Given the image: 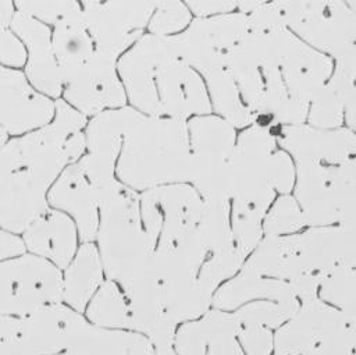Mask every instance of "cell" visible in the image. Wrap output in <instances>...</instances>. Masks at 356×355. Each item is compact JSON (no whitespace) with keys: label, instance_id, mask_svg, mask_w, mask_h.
Listing matches in <instances>:
<instances>
[{"label":"cell","instance_id":"1","mask_svg":"<svg viewBox=\"0 0 356 355\" xmlns=\"http://www.w3.org/2000/svg\"><path fill=\"white\" fill-rule=\"evenodd\" d=\"M227 61L253 124L270 129L306 123L313 99L332 72L330 57L289 29L248 32Z\"/></svg>","mask_w":356,"mask_h":355},{"label":"cell","instance_id":"2","mask_svg":"<svg viewBox=\"0 0 356 355\" xmlns=\"http://www.w3.org/2000/svg\"><path fill=\"white\" fill-rule=\"evenodd\" d=\"M54 104L50 123L8 139L0 149V227L17 235L49 209L50 188L86 152L88 117L63 99Z\"/></svg>","mask_w":356,"mask_h":355},{"label":"cell","instance_id":"3","mask_svg":"<svg viewBox=\"0 0 356 355\" xmlns=\"http://www.w3.org/2000/svg\"><path fill=\"white\" fill-rule=\"evenodd\" d=\"M117 71L131 107L145 116L186 121L211 110L206 84L174 36L143 35L120 57Z\"/></svg>","mask_w":356,"mask_h":355},{"label":"cell","instance_id":"4","mask_svg":"<svg viewBox=\"0 0 356 355\" xmlns=\"http://www.w3.org/2000/svg\"><path fill=\"white\" fill-rule=\"evenodd\" d=\"M117 180L140 194L171 184H191L192 155L186 121L136 111L115 166Z\"/></svg>","mask_w":356,"mask_h":355},{"label":"cell","instance_id":"5","mask_svg":"<svg viewBox=\"0 0 356 355\" xmlns=\"http://www.w3.org/2000/svg\"><path fill=\"white\" fill-rule=\"evenodd\" d=\"M249 32L248 15L239 11L195 18L174 35L189 65L203 75L211 107L234 128L252 125L253 116L243 106L228 70L229 50Z\"/></svg>","mask_w":356,"mask_h":355},{"label":"cell","instance_id":"6","mask_svg":"<svg viewBox=\"0 0 356 355\" xmlns=\"http://www.w3.org/2000/svg\"><path fill=\"white\" fill-rule=\"evenodd\" d=\"M277 145V129L252 124L236 136L227 164L228 199L263 219L275 194L286 195L295 185V163Z\"/></svg>","mask_w":356,"mask_h":355},{"label":"cell","instance_id":"7","mask_svg":"<svg viewBox=\"0 0 356 355\" xmlns=\"http://www.w3.org/2000/svg\"><path fill=\"white\" fill-rule=\"evenodd\" d=\"M95 241L106 278L121 288L146 270L154 249L142 224L138 192L120 182L106 195Z\"/></svg>","mask_w":356,"mask_h":355},{"label":"cell","instance_id":"8","mask_svg":"<svg viewBox=\"0 0 356 355\" xmlns=\"http://www.w3.org/2000/svg\"><path fill=\"white\" fill-rule=\"evenodd\" d=\"M286 28L314 50L335 60L356 52V14L334 0L278 1Z\"/></svg>","mask_w":356,"mask_h":355},{"label":"cell","instance_id":"9","mask_svg":"<svg viewBox=\"0 0 356 355\" xmlns=\"http://www.w3.org/2000/svg\"><path fill=\"white\" fill-rule=\"evenodd\" d=\"M63 302V271L29 252L0 262V316L25 317Z\"/></svg>","mask_w":356,"mask_h":355},{"label":"cell","instance_id":"10","mask_svg":"<svg viewBox=\"0 0 356 355\" xmlns=\"http://www.w3.org/2000/svg\"><path fill=\"white\" fill-rule=\"evenodd\" d=\"M186 125L192 155L191 185L204 200L228 199L225 177L236 142L235 128L211 114L193 117Z\"/></svg>","mask_w":356,"mask_h":355},{"label":"cell","instance_id":"11","mask_svg":"<svg viewBox=\"0 0 356 355\" xmlns=\"http://www.w3.org/2000/svg\"><path fill=\"white\" fill-rule=\"evenodd\" d=\"M157 1H81L95 49L115 60L142 36Z\"/></svg>","mask_w":356,"mask_h":355},{"label":"cell","instance_id":"12","mask_svg":"<svg viewBox=\"0 0 356 355\" xmlns=\"http://www.w3.org/2000/svg\"><path fill=\"white\" fill-rule=\"evenodd\" d=\"M118 60L95 49L89 61L63 82V100L85 117L127 106V95L117 71Z\"/></svg>","mask_w":356,"mask_h":355},{"label":"cell","instance_id":"13","mask_svg":"<svg viewBox=\"0 0 356 355\" xmlns=\"http://www.w3.org/2000/svg\"><path fill=\"white\" fill-rule=\"evenodd\" d=\"M54 100L39 93L18 68L0 64V125L18 136L50 123Z\"/></svg>","mask_w":356,"mask_h":355},{"label":"cell","instance_id":"14","mask_svg":"<svg viewBox=\"0 0 356 355\" xmlns=\"http://www.w3.org/2000/svg\"><path fill=\"white\" fill-rule=\"evenodd\" d=\"M88 323L83 313L65 303H50L19 319V337L26 355H58L71 347Z\"/></svg>","mask_w":356,"mask_h":355},{"label":"cell","instance_id":"15","mask_svg":"<svg viewBox=\"0 0 356 355\" xmlns=\"http://www.w3.org/2000/svg\"><path fill=\"white\" fill-rule=\"evenodd\" d=\"M103 196L79 161L70 164L47 194L49 207L70 216L76 226L79 242H95Z\"/></svg>","mask_w":356,"mask_h":355},{"label":"cell","instance_id":"16","mask_svg":"<svg viewBox=\"0 0 356 355\" xmlns=\"http://www.w3.org/2000/svg\"><path fill=\"white\" fill-rule=\"evenodd\" d=\"M10 28L25 47L24 74L29 84L49 99H60L63 81L53 47L51 28L17 10Z\"/></svg>","mask_w":356,"mask_h":355},{"label":"cell","instance_id":"17","mask_svg":"<svg viewBox=\"0 0 356 355\" xmlns=\"http://www.w3.org/2000/svg\"><path fill=\"white\" fill-rule=\"evenodd\" d=\"M277 142L296 163L339 166L356 155V134L349 128L320 129L306 123L282 125Z\"/></svg>","mask_w":356,"mask_h":355},{"label":"cell","instance_id":"18","mask_svg":"<svg viewBox=\"0 0 356 355\" xmlns=\"http://www.w3.org/2000/svg\"><path fill=\"white\" fill-rule=\"evenodd\" d=\"M349 323L334 306L316 298L274 330V355H306L321 340L346 329Z\"/></svg>","mask_w":356,"mask_h":355},{"label":"cell","instance_id":"19","mask_svg":"<svg viewBox=\"0 0 356 355\" xmlns=\"http://www.w3.org/2000/svg\"><path fill=\"white\" fill-rule=\"evenodd\" d=\"M295 199L306 227L335 226L338 221L339 185L335 166L302 161L295 166Z\"/></svg>","mask_w":356,"mask_h":355},{"label":"cell","instance_id":"20","mask_svg":"<svg viewBox=\"0 0 356 355\" xmlns=\"http://www.w3.org/2000/svg\"><path fill=\"white\" fill-rule=\"evenodd\" d=\"M26 252L64 270L81 242L75 223L65 213L49 207L21 234Z\"/></svg>","mask_w":356,"mask_h":355},{"label":"cell","instance_id":"21","mask_svg":"<svg viewBox=\"0 0 356 355\" xmlns=\"http://www.w3.org/2000/svg\"><path fill=\"white\" fill-rule=\"evenodd\" d=\"M259 299L299 303L288 281L260 277L241 270L236 276L218 287L213 295L211 308L234 312L238 308Z\"/></svg>","mask_w":356,"mask_h":355},{"label":"cell","instance_id":"22","mask_svg":"<svg viewBox=\"0 0 356 355\" xmlns=\"http://www.w3.org/2000/svg\"><path fill=\"white\" fill-rule=\"evenodd\" d=\"M63 271V303L83 313L89 301L104 283V269L95 242L81 244Z\"/></svg>","mask_w":356,"mask_h":355},{"label":"cell","instance_id":"23","mask_svg":"<svg viewBox=\"0 0 356 355\" xmlns=\"http://www.w3.org/2000/svg\"><path fill=\"white\" fill-rule=\"evenodd\" d=\"M51 40L61 81L64 82L85 65L95 53V43L85 25L81 1L75 10L51 26Z\"/></svg>","mask_w":356,"mask_h":355},{"label":"cell","instance_id":"24","mask_svg":"<svg viewBox=\"0 0 356 355\" xmlns=\"http://www.w3.org/2000/svg\"><path fill=\"white\" fill-rule=\"evenodd\" d=\"M83 316L96 327L129 331V313L125 295L121 287L111 280H104L89 301Z\"/></svg>","mask_w":356,"mask_h":355},{"label":"cell","instance_id":"25","mask_svg":"<svg viewBox=\"0 0 356 355\" xmlns=\"http://www.w3.org/2000/svg\"><path fill=\"white\" fill-rule=\"evenodd\" d=\"M350 88L331 75L309 107V125L320 129L339 128L343 120L345 97Z\"/></svg>","mask_w":356,"mask_h":355},{"label":"cell","instance_id":"26","mask_svg":"<svg viewBox=\"0 0 356 355\" xmlns=\"http://www.w3.org/2000/svg\"><path fill=\"white\" fill-rule=\"evenodd\" d=\"M318 298L338 309L349 324H356V269L338 266L327 273Z\"/></svg>","mask_w":356,"mask_h":355},{"label":"cell","instance_id":"27","mask_svg":"<svg viewBox=\"0 0 356 355\" xmlns=\"http://www.w3.org/2000/svg\"><path fill=\"white\" fill-rule=\"evenodd\" d=\"M132 331L100 329L90 323L78 334L64 355H128Z\"/></svg>","mask_w":356,"mask_h":355},{"label":"cell","instance_id":"28","mask_svg":"<svg viewBox=\"0 0 356 355\" xmlns=\"http://www.w3.org/2000/svg\"><path fill=\"white\" fill-rule=\"evenodd\" d=\"M261 227L264 237H284L296 234L306 224L296 199L286 194L273 202Z\"/></svg>","mask_w":356,"mask_h":355},{"label":"cell","instance_id":"29","mask_svg":"<svg viewBox=\"0 0 356 355\" xmlns=\"http://www.w3.org/2000/svg\"><path fill=\"white\" fill-rule=\"evenodd\" d=\"M299 306V303H284L259 299L252 301L234 312L238 316L241 324L264 326L274 331L285 322H288L298 312Z\"/></svg>","mask_w":356,"mask_h":355},{"label":"cell","instance_id":"30","mask_svg":"<svg viewBox=\"0 0 356 355\" xmlns=\"http://www.w3.org/2000/svg\"><path fill=\"white\" fill-rule=\"evenodd\" d=\"M191 11L182 1H157L147 29L152 35L174 36L184 32L191 24Z\"/></svg>","mask_w":356,"mask_h":355},{"label":"cell","instance_id":"31","mask_svg":"<svg viewBox=\"0 0 356 355\" xmlns=\"http://www.w3.org/2000/svg\"><path fill=\"white\" fill-rule=\"evenodd\" d=\"M15 14L14 1H0V64L19 68L25 65L26 52L10 25Z\"/></svg>","mask_w":356,"mask_h":355},{"label":"cell","instance_id":"32","mask_svg":"<svg viewBox=\"0 0 356 355\" xmlns=\"http://www.w3.org/2000/svg\"><path fill=\"white\" fill-rule=\"evenodd\" d=\"M15 10L24 13L49 26H54L63 17L75 10L79 6V1L71 0H53V1H38V0H22L14 1Z\"/></svg>","mask_w":356,"mask_h":355},{"label":"cell","instance_id":"33","mask_svg":"<svg viewBox=\"0 0 356 355\" xmlns=\"http://www.w3.org/2000/svg\"><path fill=\"white\" fill-rule=\"evenodd\" d=\"M209 338L200 320L185 322L178 326L174 349L178 355H206Z\"/></svg>","mask_w":356,"mask_h":355},{"label":"cell","instance_id":"34","mask_svg":"<svg viewBox=\"0 0 356 355\" xmlns=\"http://www.w3.org/2000/svg\"><path fill=\"white\" fill-rule=\"evenodd\" d=\"M238 341L245 355H274V331L264 326L242 324Z\"/></svg>","mask_w":356,"mask_h":355},{"label":"cell","instance_id":"35","mask_svg":"<svg viewBox=\"0 0 356 355\" xmlns=\"http://www.w3.org/2000/svg\"><path fill=\"white\" fill-rule=\"evenodd\" d=\"M0 355H26L19 337V319L0 316Z\"/></svg>","mask_w":356,"mask_h":355},{"label":"cell","instance_id":"36","mask_svg":"<svg viewBox=\"0 0 356 355\" xmlns=\"http://www.w3.org/2000/svg\"><path fill=\"white\" fill-rule=\"evenodd\" d=\"M306 355H352L350 326L321 340Z\"/></svg>","mask_w":356,"mask_h":355},{"label":"cell","instance_id":"37","mask_svg":"<svg viewBox=\"0 0 356 355\" xmlns=\"http://www.w3.org/2000/svg\"><path fill=\"white\" fill-rule=\"evenodd\" d=\"M239 1L232 0H206V1H186V7L189 11H193L196 14V18H206L220 14H229L234 13V10H238Z\"/></svg>","mask_w":356,"mask_h":355},{"label":"cell","instance_id":"38","mask_svg":"<svg viewBox=\"0 0 356 355\" xmlns=\"http://www.w3.org/2000/svg\"><path fill=\"white\" fill-rule=\"evenodd\" d=\"M206 355H245L238 337L234 336H221L214 337L207 344Z\"/></svg>","mask_w":356,"mask_h":355},{"label":"cell","instance_id":"39","mask_svg":"<svg viewBox=\"0 0 356 355\" xmlns=\"http://www.w3.org/2000/svg\"><path fill=\"white\" fill-rule=\"evenodd\" d=\"M25 245L21 235L8 232L0 227V262L25 253Z\"/></svg>","mask_w":356,"mask_h":355},{"label":"cell","instance_id":"40","mask_svg":"<svg viewBox=\"0 0 356 355\" xmlns=\"http://www.w3.org/2000/svg\"><path fill=\"white\" fill-rule=\"evenodd\" d=\"M335 173L342 187L356 191V155L345 163L335 166Z\"/></svg>","mask_w":356,"mask_h":355},{"label":"cell","instance_id":"41","mask_svg":"<svg viewBox=\"0 0 356 355\" xmlns=\"http://www.w3.org/2000/svg\"><path fill=\"white\" fill-rule=\"evenodd\" d=\"M128 355H156L153 344L142 334L132 331Z\"/></svg>","mask_w":356,"mask_h":355},{"label":"cell","instance_id":"42","mask_svg":"<svg viewBox=\"0 0 356 355\" xmlns=\"http://www.w3.org/2000/svg\"><path fill=\"white\" fill-rule=\"evenodd\" d=\"M343 117L348 123L349 129L356 134V84L350 88V90L345 97Z\"/></svg>","mask_w":356,"mask_h":355},{"label":"cell","instance_id":"43","mask_svg":"<svg viewBox=\"0 0 356 355\" xmlns=\"http://www.w3.org/2000/svg\"><path fill=\"white\" fill-rule=\"evenodd\" d=\"M350 326V342H352V355H356V324Z\"/></svg>","mask_w":356,"mask_h":355},{"label":"cell","instance_id":"44","mask_svg":"<svg viewBox=\"0 0 356 355\" xmlns=\"http://www.w3.org/2000/svg\"><path fill=\"white\" fill-rule=\"evenodd\" d=\"M8 139H10V134L6 131L3 125H0V149L8 142Z\"/></svg>","mask_w":356,"mask_h":355},{"label":"cell","instance_id":"45","mask_svg":"<svg viewBox=\"0 0 356 355\" xmlns=\"http://www.w3.org/2000/svg\"><path fill=\"white\" fill-rule=\"evenodd\" d=\"M156 351V355H178L174 349V347H170V348H159V349H154Z\"/></svg>","mask_w":356,"mask_h":355},{"label":"cell","instance_id":"46","mask_svg":"<svg viewBox=\"0 0 356 355\" xmlns=\"http://www.w3.org/2000/svg\"><path fill=\"white\" fill-rule=\"evenodd\" d=\"M348 6H349V7H350V10L356 14V1H349V3H348Z\"/></svg>","mask_w":356,"mask_h":355},{"label":"cell","instance_id":"47","mask_svg":"<svg viewBox=\"0 0 356 355\" xmlns=\"http://www.w3.org/2000/svg\"><path fill=\"white\" fill-rule=\"evenodd\" d=\"M58 355H64V354H58Z\"/></svg>","mask_w":356,"mask_h":355}]
</instances>
